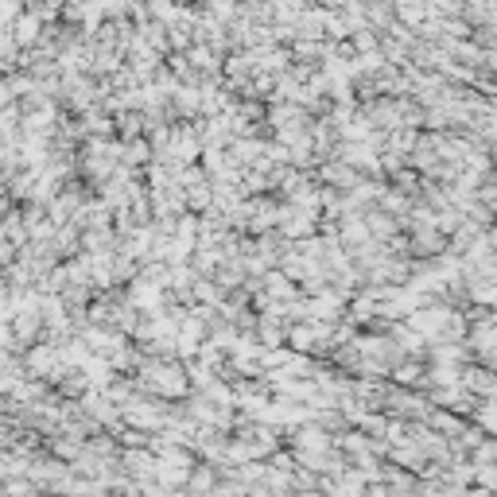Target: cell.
Masks as SVG:
<instances>
[{
	"mask_svg": "<svg viewBox=\"0 0 497 497\" xmlns=\"http://www.w3.org/2000/svg\"><path fill=\"white\" fill-rule=\"evenodd\" d=\"M214 485H218L214 467H210V462H198V467L187 474L183 493H187V497H210V493H214Z\"/></svg>",
	"mask_w": 497,
	"mask_h": 497,
	"instance_id": "cell-9",
	"label": "cell"
},
{
	"mask_svg": "<svg viewBox=\"0 0 497 497\" xmlns=\"http://www.w3.org/2000/svg\"><path fill=\"white\" fill-rule=\"evenodd\" d=\"M0 497H44V493H39L28 478H4L0 482Z\"/></svg>",
	"mask_w": 497,
	"mask_h": 497,
	"instance_id": "cell-19",
	"label": "cell"
},
{
	"mask_svg": "<svg viewBox=\"0 0 497 497\" xmlns=\"http://www.w3.org/2000/svg\"><path fill=\"white\" fill-rule=\"evenodd\" d=\"M459 385H462V393H470L474 400H493V397H497V377H493V369H482V365H462Z\"/></svg>",
	"mask_w": 497,
	"mask_h": 497,
	"instance_id": "cell-4",
	"label": "cell"
},
{
	"mask_svg": "<svg viewBox=\"0 0 497 497\" xmlns=\"http://www.w3.org/2000/svg\"><path fill=\"white\" fill-rule=\"evenodd\" d=\"M447 319H451V308H443V303L436 300V303H428V308L412 311L408 319H405V326H408L412 334L424 338V342H436V338L443 334V326H447Z\"/></svg>",
	"mask_w": 497,
	"mask_h": 497,
	"instance_id": "cell-2",
	"label": "cell"
},
{
	"mask_svg": "<svg viewBox=\"0 0 497 497\" xmlns=\"http://www.w3.org/2000/svg\"><path fill=\"white\" fill-rule=\"evenodd\" d=\"M269 470H277V474H292L295 470V459H292V451H277V454H272V459H269Z\"/></svg>",
	"mask_w": 497,
	"mask_h": 497,
	"instance_id": "cell-23",
	"label": "cell"
},
{
	"mask_svg": "<svg viewBox=\"0 0 497 497\" xmlns=\"http://www.w3.org/2000/svg\"><path fill=\"white\" fill-rule=\"evenodd\" d=\"M16 253H20L16 245H8V241H4V237H0V272H4V269H8V264H16Z\"/></svg>",
	"mask_w": 497,
	"mask_h": 497,
	"instance_id": "cell-25",
	"label": "cell"
},
{
	"mask_svg": "<svg viewBox=\"0 0 497 497\" xmlns=\"http://www.w3.org/2000/svg\"><path fill=\"white\" fill-rule=\"evenodd\" d=\"M136 280H144V284H152V288L167 292V264H160V261H144L140 272H136Z\"/></svg>",
	"mask_w": 497,
	"mask_h": 497,
	"instance_id": "cell-17",
	"label": "cell"
},
{
	"mask_svg": "<svg viewBox=\"0 0 497 497\" xmlns=\"http://www.w3.org/2000/svg\"><path fill=\"white\" fill-rule=\"evenodd\" d=\"M462 284H467V308H485V311H493V300H497L493 280H462Z\"/></svg>",
	"mask_w": 497,
	"mask_h": 497,
	"instance_id": "cell-15",
	"label": "cell"
},
{
	"mask_svg": "<svg viewBox=\"0 0 497 497\" xmlns=\"http://www.w3.org/2000/svg\"><path fill=\"white\" fill-rule=\"evenodd\" d=\"M82 377H86V389L90 393H105V389L113 385V369H109V362H105V357H90L86 365H82Z\"/></svg>",
	"mask_w": 497,
	"mask_h": 497,
	"instance_id": "cell-10",
	"label": "cell"
},
{
	"mask_svg": "<svg viewBox=\"0 0 497 497\" xmlns=\"http://www.w3.org/2000/svg\"><path fill=\"white\" fill-rule=\"evenodd\" d=\"M493 459H497V443H493V439H482L478 447H474V451L467 454V462H470V467H490Z\"/></svg>",
	"mask_w": 497,
	"mask_h": 497,
	"instance_id": "cell-20",
	"label": "cell"
},
{
	"mask_svg": "<svg viewBox=\"0 0 497 497\" xmlns=\"http://www.w3.org/2000/svg\"><path fill=\"white\" fill-rule=\"evenodd\" d=\"M264 462H245V467H237V482L241 485H253V482H264Z\"/></svg>",
	"mask_w": 497,
	"mask_h": 497,
	"instance_id": "cell-21",
	"label": "cell"
},
{
	"mask_svg": "<svg viewBox=\"0 0 497 497\" xmlns=\"http://www.w3.org/2000/svg\"><path fill=\"white\" fill-rule=\"evenodd\" d=\"M424 362H416V357H405V362H397L389 369V385L397 389H408V393H420V385H424Z\"/></svg>",
	"mask_w": 497,
	"mask_h": 497,
	"instance_id": "cell-6",
	"label": "cell"
},
{
	"mask_svg": "<svg viewBox=\"0 0 497 497\" xmlns=\"http://www.w3.org/2000/svg\"><path fill=\"white\" fill-rule=\"evenodd\" d=\"M8 210H12V203H8V198H4V195H0V218H4V214H8Z\"/></svg>",
	"mask_w": 497,
	"mask_h": 497,
	"instance_id": "cell-26",
	"label": "cell"
},
{
	"mask_svg": "<svg viewBox=\"0 0 497 497\" xmlns=\"http://www.w3.org/2000/svg\"><path fill=\"white\" fill-rule=\"evenodd\" d=\"M229 436H234L241 447H245L249 462H269L272 454L284 447V431L269 428V424H241V428L229 431Z\"/></svg>",
	"mask_w": 497,
	"mask_h": 497,
	"instance_id": "cell-1",
	"label": "cell"
},
{
	"mask_svg": "<svg viewBox=\"0 0 497 497\" xmlns=\"http://www.w3.org/2000/svg\"><path fill=\"white\" fill-rule=\"evenodd\" d=\"M117 470L124 474V478H132V482H148L156 474V454L140 447V451H121L117 454Z\"/></svg>",
	"mask_w": 497,
	"mask_h": 497,
	"instance_id": "cell-5",
	"label": "cell"
},
{
	"mask_svg": "<svg viewBox=\"0 0 497 497\" xmlns=\"http://www.w3.org/2000/svg\"><path fill=\"white\" fill-rule=\"evenodd\" d=\"M467 424H474V428L482 431V436L493 439V431H497V405H493V400H474Z\"/></svg>",
	"mask_w": 497,
	"mask_h": 497,
	"instance_id": "cell-13",
	"label": "cell"
},
{
	"mask_svg": "<svg viewBox=\"0 0 497 497\" xmlns=\"http://www.w3.org/2000/svg\"><path fill=\"white\" fill-rule=\"evenodd\" d=\"M462 24H467L470 31L474 28H497V4L493 0H467L462 4Z\"/></svg>",
	"mask_w": 497,
	"mask_h": 497,
	"instance_id": "cell-7",
	"label": "cell"
},
{
	"mask_svg": "<svg viewBox=\"0 0 497 497\" xmlns=\"http://www.w3.org/2000/svg\"><path fill=\"white\" fill-rule=\"evenodd\" d=\"M365 241H369V229H365L362 218H342L338 221V245L342 249H357V245H365Z\"/></svg>",
	"mask_w": 497,
	"mask_h": 497,
	"instance_id": "cell-14",
	"label": "cell"
},
{
	"mask_svg": "<svg viewBox=\"0 0 497 497\" xmlns=\"http://www.w3.org/2000/svg\"><path fill=\"white\" fill-rule=\"evenodd\" d=\"M474 485H478V490H490V493H493V485H497L493 462H490V467H474Z\"/></svg>",
	"mask_w": 497,
	"mask_h": 497,
	"instance_id": "cell-24",
	"label": "cell"
},
{
	"mask_svg": "<svg viewBox=\"0 0 497 497\" xmlns=\"http://www.w3.org/2000/svg\"><path fill=\"white\" fill-rule=\"evenodd\" d=\"M393 20H397L400 28L416 31V28L428 20V12H424V4H412V0H400V4H393Z\"/></svg>",
	"mask_w": 497,
	"mask_h": 497,
	"instance_id": "cell-16",
	"label": "cell"
},
{
	"mask_svg": "<svg viewBox=\"0 0 497 497\" xmlns=\"http://www.w3.org/2000/svg\"><path fill=\"white\" fill-rule=\"evenodd\" d=\"M20 362H24L28 381H47L59 369V350H55V342H36L20 354Z\"/></svg>",
	"mask_w": 497,
	"mask_h": 497,
	"instance_id": "cell-3",
	"label": "cell"
},
{
	"mask_svg": "<svg viewBox=\"0 0 497 497\" xmlns=\"http://www.w3.org/2000/svg\"><path fill=\"white\" fill-rule=\"evenodd\" d=\"M377 44H381V36H377V31H369V28H362V31H354V36H350V51H354V55H373Z\"/></svg>",
	"mask_w": 497,
	"mask_h": 497,
	"instance_id": "cell-18",
	"label": "cell"
},
{
	"mask_svg": "<svg viewBox=\"0 0 497 497\" xmlns=\"http://www.w3.org/2000/svg\"><path fill=\"white\" fill-rule=\"evenodd\" d=\"M8 36H12V44L16 51H31L39 44V36H44V24H39L36 16H28V12H20V20L12 28H8Z\"/></svg>",
	"mask_w": 497,
	"mask_h": 497,
	"instance_id": "cell-8",
	"label": "cell"
},
{
	"mask_svg": "<svg viewBox=\"0 0 497 497\" xmlns=\"http://www.w3.org/2000/svg\"><path fill=\"white\" fill-rule=\"evenodd\" d=\"M0 237H4L8 245H16V249L28 245V226H24V214H20V206H12L4 218H0Z\"/></svg>",
	"mask_w": 497,
	"mask_h": 497,
	"instance_id": "cell-12",
	"label": "cell"
},
{
	"mask_svg": "<svg viewBox=\"0 0 497 497\" xmlns=\"http://www.w3.org/2000/svg\"><path fill=\"white\" fill-rule=\"evenodd\" d=\"M20 12H24V4H16V0H0V28H12Z\"/></svg>",
	"mask_w": 497,
	"mask_h": 497,
	"instance_id": "cell-22",
	"label": "cell"
},
{
	"mask_svg": "<svg viewBox=\"0 0 497 497\" xmlns=\"http://www.w3.org/2000/svg\"><path fill=\"white\" fill-rule=\"evenodd\" d=\"M113 129H117V140H121V144L140 140L144 129H148V117H144L140 109H132V113H117V117H113Z\"/></svg>",
	"mask_w": 497,
	"mask_h": 497,
	"instance_id": "cell-11",
	"label": "cell"
}]
</instances>
